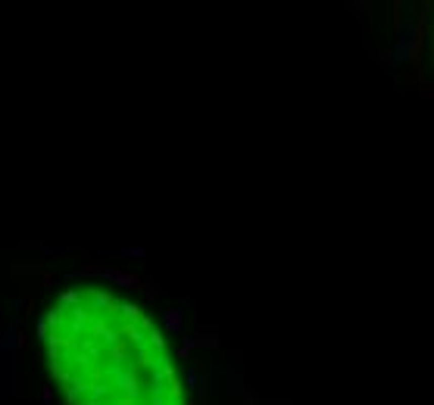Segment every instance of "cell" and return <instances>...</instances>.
I'll return each instance as SVG.
<instances>
[{"label": "cell", "mask_w": 434, "mask_h": 405, "mask_svg": "<svg viewBox=\"0 0 434 405\" xmlns=\"http://www.w3.org/2000/svg\"><path fill=\"white\" fill-rule=\"evenodd\" d=\"M41 337L69 405H188L162 330L113 293L66 290Z\"/></svg>", "instance_id": "cell-1"}]
</instances>
